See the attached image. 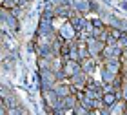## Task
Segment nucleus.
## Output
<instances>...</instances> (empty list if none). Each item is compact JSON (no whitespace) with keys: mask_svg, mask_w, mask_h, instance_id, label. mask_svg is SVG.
<instances>
[{"mask_svg":"<svg viewBox=\"0 0 127 115\" xmlns=\"http://www.w3.org/2000/svg\"><path fill=\"white\" fill-rule=\"evenodd\" d=\"M74 70H76V66H74V64H71V62H69V64L65 66V73H67V75H73V73H76Z\"/></svg>","mask_w":127,"mask_h":115,"instance_id":"obj_2","label":"nucleus"},{"mask_svg":"<svg viewBox=\"0 0 127 115\" xmlns=\"http://www.w3.org/2000/svg\"><path fill=\"white\" fill-rule=\"evenodd\" d=\"M0 2H2L4 7H15V5L20 2V0H0Z\"/></svg>","mask_w":127,"mask_h":115,"instance_id":"obj_1","label":"nucleus"},{"mask_svg":"<svg viewBox=\"0 0 127 115\" xmlns=\"http://www.w3.org/2000/svg\"><path fill=\"white\" fill-rule=\"evenodd\" d=\"M103 99H105V102H107V104H113V102H114V97H113V95H105Z\"/></svg>","mask_w":127,"mask_h":115,"instance_id":"obj_3","label":"nucleus"},{"mask_svg":"<svg viewBox=\"0 0 127 115\" xmlns=\"http://www.w3.org/2000/svg\"><path fill=\"white\" fill-rule=\"evenodd\" d=\"M125 113H127V106H125Z\"/></svg>","mask_w":127,"mask_h":115,"instance_id":"obj_4","label":"nucleus"}]
</instances>
